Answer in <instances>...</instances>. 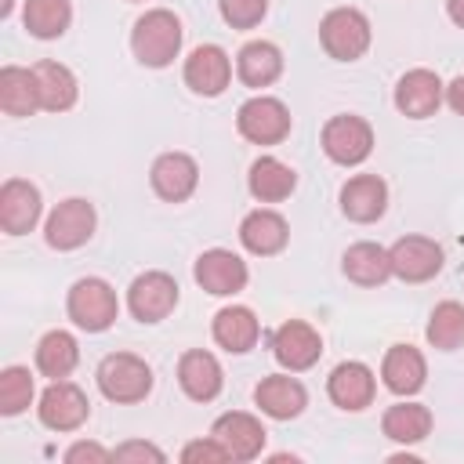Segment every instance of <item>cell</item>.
I'll list each match as a JSON object with an SVG mask.
<instances>
[{"mask_svg":"<svg viewBox=\"0 0 464 464\" xmlns=\"http://www.w3.org/2000/svg\"><path fill=\"white\" fill-rule=\"evenodd\" d=\"M130 51L141 65L149 69H163L178 58L181 51V18L167 7H152L134 22L130 33Z\"/></svg>","mask_w":464,"mask_h":464,"instance_id":"cell-1","label":"cell"},{"mask_svg":"<svg viewBox=\"0 0 464 464\" xmlns=\"http://www.w3.org/2000/svg\"><path fill=\"white\" fill-rule=\"evenodd\" d=\"M98 388L109 402H141L152 392V370L130 352H112L98 362Z\"/></svg>","mask_w":464,"mask_h":464,"instance_id":"cell-2","label":"cell"},{"mask_svg":"<svg viewBox=\"0 0 464 464\" xmlns=\"http://www.w3.org/2000/svg\"><path fill=\"white\" fill-rule=\"evenodd\" d=\"M120 315V301H116V290L98 279V276H87V279H76L72 290H69V319L87 330V334H102L116 323Z\"/></svg>","mask_w":464,"mask_h":464,"instance_id":"cell-3","label":"cell"},{"mask_svg":"<svg viewBox=\"0 0 464 464\" xmlns=\"http://www.w3.org/2000/svg\"><path fill=\"white\" fill-rule=\"evenodd\" d=\"M370 18L355 7H334L323 22H319V40H323V51L337 62H355L366 54L370 47Z\"/></svg>","mask_w":464,"mask_h":464,"instance_id":"cell-4","label":"cell"},{"mask_svg":"<svg viewBox=\"0 0 464 464\" xmlns=\"http://www.w3.org/2000/svg\"><path fill=\"white\" fill-rule=\"evenodd\" d=\"M236 127L254 145H279L290 134V109L279 98L257 94V98H250V102L239 105Z\"/></svg>","mask_w":464,"mask_h":464,"instance_id":"cell-5","label":"cell"},{"mask_svg":"<svg viewBox=\"0 0 464 464\" xmlns=\"http://www.w3.org/2000/svg\"><path fill=\"white\" fill-rule=\"evenodd\" d=\"M323 152L341 167H355L373 152V127L362 116H330L323 127Z\"/></svg>","mask_w":464,"mask_h":464,"instance_id":"cell-6","label":"cell"},{"mask_svg":"<svg viewBox=\"0 0 464 464\" xmlns=\"http://www.w3.org/2000/svg\"><path fill=\"white\" fill-rule=\"evenodd\" d=\"M44 236H47V246H54V250H76V246H83L94 236V207L87 199H80V196L62 199L47 214Z\"/></svg>","mask_w":464,"mask_h":464,"instance_id":"cell-7","label":"cell"},{"mask_svg":"<svg viewBox=\"0 0 464 464\" xmlns=\"http://www.w3.org/2000/svg\"><path fill=\"white\" fill-rule=\"evenodd\" d=\"M178 304V283L167 272H141L127 290V308L138 323H160Z\"/></svg>","mask_w":464,"mask_h":464,"instance_id":"cell-8","label":"cell"},{"mask_svg":"<svg viewBox=\"0 0 464 464\" xmlns=\"http://www.w3.org/2000/svg\"><path fill=\"white\" fill-rule=\"evenodd\" d=\"M272 355L283 370L290 373H301L308 366L319 362L323 355V337L315 326H308L304 319H286L276 334H272Z\"/></svg>","mask_w":464,"mask_h":464,"instance_id":"cell-9","label":"cell"},{"mask_svg":"<svg viewBox=\"0 0 464 464\" xmlns=\"http://www.w3.org/2000/svg\"><path fill=\"white\" fill-rule=\"evenodd\" d=\"M36 413H40V424L51 428V431H76V428L87 420L91 402H87V395H83L72 381L62 377V381H51V384L44 388Z\"/></svg>","mask_w":464,"mask_h":464,"instance_id":"cell-10","label":"cell"},{"mask_svg":"<svg viewBox=\"0 0 464 464\" xmlns=\"http://www.w3.org/2000/svg\"><path fill=\"white\" fill-rule=\"evenodd\" d=\"M192 276H196V283H199L207 294H214V297H232V294H239V290L246 286V279H250L246 261H243L239 254H232V250H221V246L203 250V254L196 257Z\"/></svg>","mask_w":464,"mask_h":464,"instance_id":"cell-11","label":"cell"},{"mask_svg":"<svg viewBox=\"0 0 464 464\" xmlns=\"http://www.w3.org/2000/svg\"><path fill=\"white\" fill-rule=\"evenodd\" d=\"M388 257H392V276H399L406 283H424V279L439 276V268H442V246L435 239H428V236L395 239Z\"/></svg>","mask_w":464,"mask_h":464,"instance_id":"cell-12","label":"cell"},{"mask_svg":"<svg viewBox=\"0 0 464 464\" xmlns=\"http://www.w3.org/2000/svg\"><path fill=\"white\" fill-rule=\"evenodd\" d=\"M210 435L225 446L228 460H254V457L265 450V439H268L265 424H261L254 413H239V410L221 413V417L214 420Z\"/></svg>","mask_w":464,"mask_h":464,"instance_id":"cell-13","label":"cell"},{"mask_svg":"<svg viewBox=\"0 0 464 464\" xmlns=\"http://www.w3.org/2000/svg\"><path fill=\"white\" fill-rule=\"evenodd\" d=\"M40 188L25 178H7L0 188V225L7 236H25L40 221Z\"/></svg>","mask_w":464,"mask_h":464,"instance_id":"cell-14","label":"cell"},{"mask_svg":"<svg viewBox=\"0 0 464 464\" xmlns=\"http://www.w3.org/2000/svg\"><path fill=\"white\" fill-rule=\"evenodd\" d=\"M232 80V62L218 44H199L188 58H185V83L203 94V98H218Z\"/></svg>","mask_w":464,"mask_h":464,"instance_id":"cell-15","label":"cell"},{"mask_svg":"<svg viewBox=\"0 0 464 464\" xmlns=\"http://www.w3.org/2000/svg\"><path fill=\"white\" fill-rule=\"evenodd\" d=\"M149 181H152V188H156L160 199L181 203V199H188L196 192L199 167H196V160L188 152H163V156H156Z\"/></svg>","mask_w":464,"mask_h":464,"instance_id":"cell-16","label":"cell"},{"mask_svg":"<svg viewBox=\"0 0 464 464\" xmlns=\"http://www.w3.org/2000/svg\"><path fill=\"white\" fill-rule=\"evenodd\" d=\"M326 392H330L334 406L359 413V410H366V406L373 402L377 377H373V370H370L366 362H355V359H352V362L334 366V373L326 377Z\"/></svg>","mask_w":464,"mask_h":464,"instance_id":"cell-17","label":"cell"},{"mask_svg":"<svg viewBox=\"0 0 464 464\" xmlns=\"http://www.w3.org/2000/svg\"><path fill=\"white\" fill-rule=\"evenodd\" d=\"M442 105V80L431 69H410L395 83V109L410 120H424Z\"/></svg>","mask_w":464,"mask_h":464,"instance_id":"cell-18","label":"cell"},{"mask_svg":"<svg viewBox=\"0 0 464 464\" xmlns=\"http://www.w3.org/2000/svg\"><path fill=\"white\" fill-rule=\"evenodd\" d=\"M384 207H388V185L377 174H355L341 185V210L348 221L370 225L384 214Z\"/></svg>","mask_w":464,"mask_h":464,"instance_id":"cell-19","label":"cell"},{"mask_svg":"<svg viewBox=\"0 0 464 464\" xmlns=\"http://www.w3.org/2000/svg\"><path fill=\"white\" fill-rule=\"evenodd\" d=\"M178 384H181V392H185L188 399L210 402V399H218V392H221V384H225L221 362H218L210 352L192 348V352H185V355L178 359Z\"/></svg>","mask_w":464,"mask_h":464,"instance_id":"cell-20","label":"cell"},{"mask_svg":"<svg viewBox=\"0 0 464 464\" xmlns=\"http://www.w3.org/2000/svg\"><path fill=\"white\" fill-rule=\"evenodd\" d=\"M254 402L261 406V413H268L272 420H290L308 406V392L297 377L290 373H272L254 388Z\"/></svg>","mask_w":464,"mask_h":464,"instance_id":"cell-21","label":"cell"},{"mask_svg":"<svg viewBox=\"0 0 464 464\" xmlns=\"http://www.w3.org/2000/svg\"><path fill=\"white\" fill-rule=\"evenodd\" d=\"M381 377H384V388H388V392H395V395H413V392L424 388L428 362H424V355H420L413 344H392V348L384 352Z\"/></svg>","mask_w":464,"mask_h":464,"instance_id":"cell-22","label":"cell"},{"mask_svg":"<svg viewBox=\"0 0 464 464\" xmlns=\"http://www.w3.org/2000/svg\"><path fill=\"white\" fill-rule=\"evenodd\" d=\"M286 239H290V228H286V221H283V214H276V210H250L246 218H243V225H239V243L250 250V254H257V257H272V254H279L283 246H286Z\"/></svg>","mask_w":464,"mask_h":464,"instance_id":"cell-23","label":"cell"},{"mask_svg":"<svg viewBox=\"0 0 464 464\" xmlns=\"http://www.w3.org/2000/svg\"><path fill=\"white\" fill-rule=\"evenodd\" d=\"M257 337H261V323H257V315H254L250 308L228 304V308H221V312L214 315V341H218L225 352L243 355V352H250V348L257 344Z\"/></svg>","mask_w":464,"mask_h":464,"instance_id":"cell-24","label":"cell"},{"mask_svg":"<svg viewBox=\"0 0 464 464\" xmlns=\"http://www.w3.org/2000/svg\"><path fill=\"white\" fill-rule=\"evenodd\" d=\"M246 185H250V196L261 199V203H279L294 192L297 185V174L294 167H286L283 160L276 156H257L250 163V174H246Z\"/></svg>","mask_w":464,"mask_h":464,"instance_id":"cell-25","label":"cell"},{"mask_svg":"<svg viewBox=\"0 0 464 464\" xmlns=\"http://www.w3.org/2000/svg\"><path fill=\"white\" fill-rule=\"evenodd\" d=\"M236 72L246 87H268L279 80L283 72V54L276 44L268 40H250L239 54H236Z\"/></svg>","mask_w":464,"mask_h":464,"instance_id":"cell-26","label":"cell"},{"mask_svg":"<svg viewBox=\"0 0 464 464\" xmlns=\"http://www.w3.org/2000/svg\"><path fill=\"white\" fill-rule=\"evenodd\" d=\"M36 91H40V109L47 112H65L76 105V76L62 62H36L33 65Z\"/></svg>","mask_w":464,"mask_h":464,"instance_id":"cell-27","label":"cell"},{"mask_svg":"<svg viewBox=\"0 0 464 464\" xmlns=\"http://www.w3.org/2000/svg\"><path fill=\"white\" fill-rule=\"evenodd\" d=\"M0 109L7 116H33L40 109V91L33 69L4 65L0 69Z\"/></svg>","mask_w":464,"mask_h":464,"instance_id":"cell-28","label":"cell"},{"mask_svg":"<svg viewBox=\"0 0 464 464\" xmlns=\"http://www.w3.org/2000/svg\"><path fill=\"white\" fill-rule=\"evenodd\" d=\"M341 268H344V276H348L352 283H359V286H377V283H384V279L392 276V257H388V250L377 246V243H352V246L344 250V257H341Z\"/></svg>","mask_w":464,"mask_h":464,"instance_id":"cell-29","label":"cell"},{"mask_svg":"<svg viewBox=\"0 0 464 464\" xmlns=\"http://www.w3.org/2000/svg\"><path fill=\"white\" fill-rule=\"evenodd\" d=\"M76 362H80V344H76V337L69 330H51V334L40 337V344H36V370L44 377L62 381V377H69L76 370Z\"/></svg>","mask_w":464,"mask_h":464,"instance_id":"cell-30","label":"cell"},{"mask_svg":"<svg viewBox=\"0 0 464 464\" xmlns=\"http://www.w3.org/2000/svg\"><path fill=\"white\" fill-rule=\"evenodd\" d=\"M381 431H384L392 442L413 446V442L428 439V431H431V410L420 406V402H395V406L384 410Z\"/></svg>","mask_w":464,"mask_h":464,"instance_id":"cell-31","label":"cell"},{"mask_svg":"<svg viewBox=\"0 0 464 464\" xmlns=\"http://www.w3.org/2000/svg\"><path fill=\"white\" fill-rule=\"evenodd\" d=\"M22 22L25 29L36 36V40H54L69 29L72 22V4L69 0H25V11H22Z\"/></svg>","mask_w":464,"mask_h":464,"instance_id":"cell-32","label":"cell"},{"mask_svg":"<svg viewBox=\"0 0 464 464\" xmlns=\"http://www.w3.org/2000/svg\"><path fill=\"white\" fill-rule=\"evenodd\" d=\"M428 344L439 352H453L464 344V304L457 301H442L435 304L431 319H428Z\"/></svg>","mask_w":464,"mask_h":464,"instance_id":"cell-33","label":"cell"},{"mask_svg":"<svg viewBox=\"0 0 464 464\" xmlns=\"http://www.w3.org/2000/svg\"><path fill=\"white\" fill-rule=\"evenodd\" d=\"M33 373L25 366H7L0 373V413L4 417H18L22 410H29L33 402Z\"/></svg>","mask_w":464,"mask_h":464,"instance_id":"cell-34","label":"cell"},{"mask_svg":"<svg viewBox=\"0 0 464 464\" xmlns=\"http://www.w3.org/2000/svg\"><path fill=\"white\" fill-rule=\"evenodd\" d=\"M218 7H221V18L232 29H254L265 18L268 0H218Z\"/></svg>","mask_w":464,"mask_h":464,"instance_id":"cell-35","label":"cell"},{"mask_svg":"<svg viewBox=\"0 0 464 464\" xmlns=\"http://www.w3.org/2000/svg\"><path fill=\"white\" fill-rule=\"evenodd\" d=\"M181 460H185V464H196V460L221 464V460H228V453H225V446L210 435V439H196V442H188V446L181 450Z\"/></svg>","mask_w":464,"mask_h":464,"instance_id":"cell-36","label":"cell"},{"mask_svg":"<svg viewBox=\"0 0 464 464\" xmlns=\"http://www.w3.org/2000/svg\"><path fill=\"white\" fill-rule=\"evenodd\" d=\"M112 460H152V464H163V460H167V453H163L160 446H152V442L134 439V442L116 446V450H112Z\"/></svg>","mask_w":464,"mask_h":464,"instance_id":"cell-37","label":"cell"},{"mask_svg":"<svg viewBox=\"0 0 464 464\" xmlns=\"http://www.w3.org/2000/svg\"><path fill=\"white\" fill-rule=\"evenodd\" d=\"M83 460L105 464V460H112V450H105V446H98V442H72V446L65 450V464H83Z\"/></svg>","mask_w":464,"mask_h":464,"instance_id":"cell-38","label":"cell"},{"mask_svg":"<svg viewBox=\"0 0 464 464\" xmlns=\"http://www.w3.org/2000/svg\"><path fill=\"white\" fill-rule=\"evenodd\" d=\"M446 102H450V109H453L457 116H464V76H457V80L446 87Z\"/></svg>","mask_w":464,"mask_h":464,"instance_id":"cell-39","label":"cell"},{"mask_svg":"<svg viewBox=\"0 0 464 464\" xmlns=\"http://www.w3.org/2000/svg\"><path fill=\"white\" fill-rule=\"evenodd\" d=\"M446 11H450V18L464 29V0H446Z\"/></svg>","mask_w":464,"mask_h":464,"instance_id":"cell-40","label":"cell"}]
</instances>
